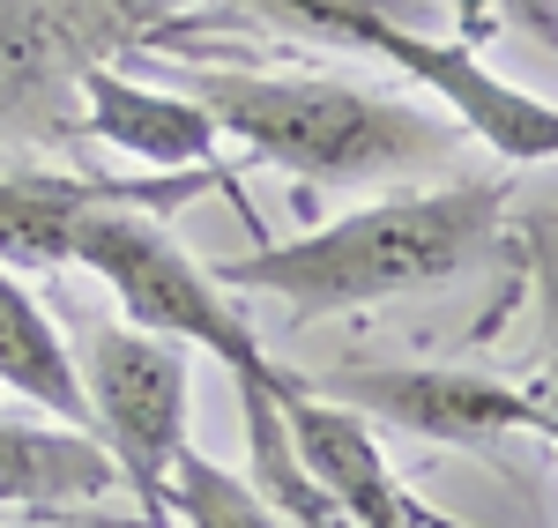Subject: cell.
Wrapping results in <instances>:
<instances>
[{
    "label": "cell",
    "mask_w": 558,
    "mask_h": 528,
    "mask_svg": "<svg viewBox=\"0 0 558 528\" xmlns=\"http://www.w3.org/2000/svg\"><path fill=\"white\" fill-rule=\"evenodd\" d=\"M507 201L514 179H454V186H402L336 223H313L299 238L254 246L239 261H216L209 275L223 291H260L283 298L291 320H343L395 298L439 291L476 261L499 254L507 238Z\"/></svg>",
    "instance_id": "1"
},
{
    "label": "cell",
    "mask_w": 558,
    "mask_h": 528,
    "mask_svg": "<svg viewBox=\"0 0 558 528\" xmlns=\"http://www.w3.org/2000/svg\"><path fill=\"white\" fill-rule=\"evenodd\" d=\"M179 89L254 149L260 164L313 186H365V179H410L454 157L462 127L439 112H417L387 89H357L336 75H260V67H209V60H172Z\"/></svg>",
    "instance_id": "2"
},
{
    "label": "cell",
    "mask_w": 558,
    "mask_h": 528,
    "mask_svg": "<svg viewBox=\"0 0 558 528\" xmlns=\"http://www.w3.org/2000/svg\"><path fill=\"white\" fill-rule=\"evenodd\" d=\"M223 8H246L276 30H299L313 45H336V52H373L387 67H402L410 83H425L439 97V112L454 127L484 142L499 164H558V105L536 89L507 83L492 60H476L470 45H447L417 30V8L425 0H223Z\"/></svg>",
    "instance_id": "3"
},
{
    "label": "cell",
    "mask_w": 558,
    "mask_h": 528,
    "mask_svg": "<svg viewBox=\"0 0 558 528\" xmlns=\"http://www.w3.org/2000/svg\"><path fill=\"white\" fill-rule=\"evenodd\" d=\"M75 268H89L120 298V312H128L134 328L165 335L179 351L216 357L231 380H283V365L268 357L254 320L231 306V291L157 217H142V209H97V217H83Z\"/></svg>",
    "instance_id": "4"
},
{
    "label": "cell",
    "mask_w": 558,
    "mask_h": 528,
    "mask_svg": "<svg viewBox=\"0 0 558 528\" xmlns=\"http://www.w3.org/2000/svg\"><path fill=\"white\" fill-rule=\"evenodd\" d=\"M75 380H83L89 440L105 446V462L134 491V528H179L172 462L194 446L186 440V402H194L186 351L134 320H89L83 351H75Z\"/></svg>",
    "instance_id": "5"
},
{
    "label": "cell",
    "mask_w": 558,
    "mask_h": 528,
    "mask_svg": "<svg viewBox=\"0 0 558 528\" xmlns=\"http://www.w3.org/2000/svg\"><path fill=\"white\" fill-rule=\"evenodd\" d=\"M305 388L343 402L365 425L410 432L425 446L492 454L507 440H551L544 409L521 395L514 380H492V372H470V365H336V372H305Z\"/></svg>",
    "instance_id": "6"
},
{
    "label": "cell",
    "mask_w": 558,
    "mask_h": 528,
    "mask_svg": "<svg viewBox=\"0 0 558 528\" xmlns=\"http://www.w3.org/2000/svg\"><path fill=\"white\" fill-rule=\"evenodd\" d=\"M194 194H231V172H172V179H68V172H0V261L8 268H60L75 261V231L97 209H142L165 217Z\"/></svg>",
    "instance_id": "7"
},
{
    "label": "cell",
    "mask_w": 558,
    "mask_h": 528,
    "mask_svg": "<svg viewBox=\"0 0 558 528\" xmlns=\"http://www.w3.org/2000/svg\"><path fill=\"white\" fill-rule=\"evenodd\" d=\"M276 409H283V425H291L299 462L328 484V499H336L357 528H462L395 477V462L380 454V440H373L365 417H350L343 402L313 395L305 372H291V365H283V380H276Z\"/></svg>",
    "instance_id": "8"
},
{
    "label": "cell",
    "mask_w": 558,
    "mask_h": 528,
    "mask_svg": "<svg viewBox=\"0 0 558 528\" xmlns=\"http://www.w3.org/2000/svg\"><path fill=\"white\" fill-rule=\"evenodd\" d=\"M75 97H83V120L105 149H120L149 172H216V120L186 97V89H149L120 75V67H75Z\"/></svg>",
    "instance_id": "9"
},
{
    "label": "cell",
    "mask_w": 558,
    "mask_h": 528,
    "mask_svg": "<svg viewBox=\"0 0 558 528\" xmlns=\"http://www.w3.org/2000/svg\"><path fill=\"white\" fill-rule=\"evenodd\" d=\"M120 484L105 446L52 425V417H8L0 409V514H75Z\"/></svg>",
    "instance_id": "10"
},
{
    "label": "cell",
    "mask_w": 558,
    "mask_h": 528,
    "mask_svg": "<svg viewBox=\"0 0 558 528\" xmlns=\"http://www.w3.org/2000/svg\"><path fill=\"white\" fill-rule=\"evenodd\" d=\"M0 388L15 402H31L52 425L89 432L83 380H75V343L60 335V320L45 312V298L23 283V268L0 261Z\"/></svg>",
    "instance_id": "11"
},
{
    "label": "cell",
    "mask_w": 558,
    "mask_h": 528,
    "mask_svg": "<svg viewBox=\"0 0 558 528\" xmlns=\"http://www.w3.org/2000/svg\"><path fill=\"white\" fill-rule=\"evenodd\" d=\"M231 395H239V425H246V484L276 506V521L283 528H357L328 499V484L299 462L291 425L276 409V380H231Z\"/></svg>",
    "instance_id": "12"
},
{
    "label": "cell",
    "mask_w": 558,
    "mask_h": 528,
    "mask_svg": "<svg viewBox=\"0 0 558 528\" xmlns=\"http://www.w3.org/2000/svg\"><path fill=\"white\" fill-rule=\"evenodd\" d=\"M172 521L179 528H283L276 506L239 469H223V462L194 454V446L172 462Z\"/></svg>",
    "instance_id": "13"
},
{
    "label": "cell",
    "mask_w": 558,
    "mask_h": 528,
    "mask_svg": "<svg viewBox=\"0 0 558 528\" xmlns=\"http://www.w3.org/2000/svg\"><path fill=\"white\" fill-rule=\"evenodd\" d=\"M60 83L52 38L31 8H0V120L15 127V112H45V97Z\"/></svg>",
    "instance_id": "14"
},
{
    "label": "cell",
    "mask_w": 558,
    "mask_h": 528,
    "mask_svg": "<svg viewBox=\"0 0 558 528\" xmlns=\"http://www.w3.org/2000/svg\"><path fill=\"white\" fill-rule=\"evenodd\" d=\"M529 261H536V283H544V351H536V380L521 388V395L544 409V425H551V440L558 446V231H529Z\"/></svg>",
    "instance_id": "15"
},
{
    "label": "cell",
    "mask_w": 558,
    "mask_h": 528,
    "mask_svg": "<svg viewBox=\"0 0 558 528\" xmlns=\"http://www.w3.org/2000/svg\"><path fill=\"white\" fill-rule=\"evenodd\" d=\"M521 38H536L544 52H558V0H492Z\"/></svg>",
    "instance_id": "16"
}]
</instances>
